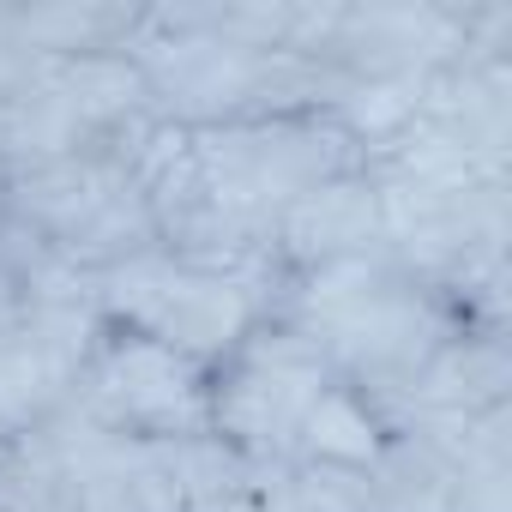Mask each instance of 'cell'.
<instances>
[{"label": "cell", "instance_id": "1", "mask_svg": "<svg viewBox=\"0 0 512 512\" xmlns=\"http://www.w3.org/2000/svg\"><path fill=\"white\" fill-rule=\"evenodd\" d=\"M332 380L314 338L260 320L223 362H211V434L247 458H296V434Z\"/></svg>", "mask_w": 512, "mask_h": 512}, {"label": "cell", "instance_id": "2", "mask_svg": "<svg viewBox=\"0 0 512 512\" xmlns=\"http://www.w3.org/2000/svg\"><path fill=\"white\" fill-rule=\"evenodd\" d=\"M73 404L121 440H193L211 434V368L151 338L103 326V344Z\"/></svg>", "mask_w": 512, "mask_h": 512}, {"label": "cell", "instance_id": "3", "mask_svg": "<svg viewBox=\"0 0 512 512\" xmlns=\"http://www.w3.org/2000/svg\"><path fill=\"white\" fill-rule=\"evenodd\" d=\"M272 241H278V253H284L296 272H314V266L356 260V253L386 247V217H380L374 181L368 175H350V181H332L320 193H302L296 205L278 211Z\"/></svg>", "mask_w": 512, "mask_h": 512}, {"label": "cell", "instance_id": "4", "mask_svg": "<svg viewBox=\"0 0 512 512\" xmlns=\"http://www.w3.org/2000/svg\"><path fill=\"white\" fill-rule=\"evenodd\" d=\"M380 446H386V422H380V410H374L362 392H350L344 380H326L320 398H314L308 416H302L296 458H308V464L368 470V464L380 458Z\"/></svg>", "mask_w": 512, "mask_h": 512}]
</instances>
